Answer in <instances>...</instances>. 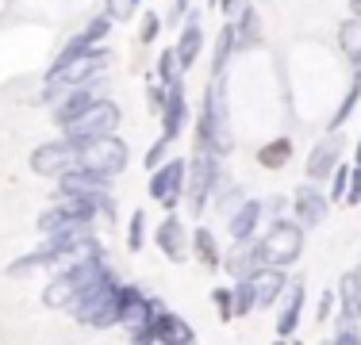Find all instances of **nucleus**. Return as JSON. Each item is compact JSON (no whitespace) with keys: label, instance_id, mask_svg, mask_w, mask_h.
I'll return each instance as SVG.
<instances>
[{"label":"nucleus","instance_id":"nucleus-1","mask_svg":"<svg viewBox=\"0 0 361 345\" xmlns=\"http://www.w3.org/2000/svg\"><path fill=\"white\" fill-rule=\"evenodd\" d=\"M196 146L216 158H227L235 150V138H231V115H227V81L216 77V81L204 89V108L200 119H196Z\"/></svg>","mask_w":361,"mask_h":345},{"label":"nucleus","instance_id":"nucleus-2","mask_svg":"<svg viewBox=\"0 0 361 345\" xmlns=\"http://www.w3.org/2000/svg\"><path fill=\"white\" fill-rule=\"evenodd\" d=\"M116 272L100 276V280L85 284L73 296V303L66 307L81 326H92V330H108V326L119 322V303H116Z\"/></svg>","mask_w":361,"mask_h":345},{"label":"nucleus","instance_id":"nucleus-3","mask_svg":"<svg viewBox=\"0 0 361 345\" xmlns=\"http://www.w3.org/2000/svg\"><path fill=\"white\" fill-rule=\"evenodd\" d=\"M108 65V50L92 46L89 54L81 58H70V62H54L47 69V89H42V100H58L62 92H70L73 84H85Z\"/></svg>","mask_w":361,"mask_h":345},{"label":"nucleus","instance_id":"nucleus-4","mask_svg":"<svg viewBox=\"0 0 361 345\" xmlns=\"http://www.w3.org/2000/svg\"><path fill=\"white\" fill-rule=\"evenodd\" d=\"M257 249H262V265H277V269H288L292 261H300L304 253V227L292 219H273L265 238H257Z\"/></svg>","mask_w":361,"mask_h":345},{"label":"nucleus","instance_id":"nucleus-5","mask_svg":"<svg viewBox=\"0 0 361 345\" xmlns=\"http://www.w3.org/2000/svg\"><path fill=\"white\" fill-rule=\"evenodd\" d=\"M219 184V158L208 150H196V158L188 161V177H185V196H188V211L204 215L208 211V196Z\"/></svg>","mask_w":361,"mask_h":345},{"label":"nucleus","instance_id":"nucleus-6","mask_svg":"<svg viewBox=\"0 0 361 345\" xmlns=\"http://www.w3.org/2000/svg\"><path fill=\"white\" fill-rule=\"evenodd\" d=\"M119 115H123V111H119L111 100H97L81 119H73V123L62 127V131H66V138H70V142H77V146H81V142H97V138H108L111 131H116V127H119Z\"/></svg>","mask_w":361,"mask_h":345},{"label":"nucleus","instance_id":"nucleus-7","mask_svg":"<svg viewBox=\"0 0 361 345\" xmlns=\"http://www.w3.org/2000/svg\"><path fill=\"white\" fill-rule=\"evenodd\" d=\"M77 153H81V165L77 169H97V172H104V177H119V172L127 169V161H131L123 138H111V134L97 138V142H81Z\"/></svg>","mask_w":361,"mask_h":345},{"label":"nucleus","instance_id":"nucleus-8","mask_svg":"<svg viewBox=\"0 0 361 345\" xmlns=\"http://www.w3.org/2000/svg\"><path fill=\"white\" fill-rule=\"evenodd\" d=\"M77 165H81V153H77V142H70V138L47 142V146H39V150L31 153V169H35L39 177H54L58 180Z\"/></svg>","mask_w":361,"mask_h":345},{"label":"nucleus","instance_id":"nucleus-9","mask_svg":"<svg viewBox=\"0 0 361 345\" xmlns=\"http://www.w3.org/2000/svg\"><path fill=\"white\" fill-rule=\"evenodd\" d=\"M188 165L185 161H161L158 169H150V196L158 203H166V211H177L180 192H185Z\"/></svg>","mask_w":361,"mask_h":345},{"label":"nucleus","instance_id":"nucleus-10","mask_svg":"<svg viewBox=\"0 0 361 345\" xmlns=\"http://www.w3.org/2000/svg\"><path fill=\"white\" fill-rule=\"evenodd\" d=\"M92 104H97V77H92V81H85V84H73L70 92H62L50 119H54L58 127H70L73 119H81L85 111L92 108Z\"/></svg>","mask_w":361,"mask_h":345},{"label":"nucleus","instance_id":"nucleus-11","mask_svg":"<svg viewBox=\"0 0 361 345\" xmlns=\"http://www.w3.org/2000/svg\"><path fill=\"white\" fill-rule=\"evenodd\" d=\"M116 303H119V322L123 326H142L150 322L154 315H158V307H154V299H146L135 284H116Z\"/></svg>","mask_w":361,"mask_h":345},{"label":"nucleus","instance_id":"nucleus-12","mask_svg":"<svg viewBox=\"0 0 361 345\" xmlns=\"http://www.w3.org/2000/svg\"><path fill=\"white\" fill-rule=\"evenodd\" d=\"M292 211H296V222L300 227H319L331 211V196H323L315 184H300L296 196H292Z\"/></svg>","mask_w":361,"mask_h":345},{"label":"nucleus","instance_id":"nucleus-13","mask_svg":"<svg viewBox=\"0 0 361 345\" xmlns=\"http://www.w3.org/2000/svg\"><path fill=\"white\" fill-rule=\"evenodd\" d=\"M188 242H192V238H188L185 222H180L173 211H169L166 219L158 222V230H154V246H158V249H161V253H166L173 265H180V261H185V253H188Z\"/></svg>","mask_w":361,"mask_h":345},{"label":"nucleus","instance_id":"nucleus-14","mask_svg":"<svg viewBox=\"0 0 361 345\" xmlns=\"http://www.w3.org/2000/svg\"><path fill=\"white\" fill-rule=\"evenodd\" d=\"M338 161H342V138H338V131H331L323 142H315L312 153H307V177L326 180L334 169H338Z\"/></svg>","mask_w":361,"mask_h":345},{"label":"nucleus","instance_id":"nucleus-15","mask_svg":"<svg viewBox=\"0 0 361 345\" xmlns=\"http://www.w3.org/2000/svg\"><path fill=\"white\" fill-rule=\"evenodd\" d=\"M250 284H254V299L257 307H273L288 288V272L277 269V265H262L257 272H250Z\"/></svg>","mask_w":361,"mask_h":345},{"label":"nucleus","instance_id":"nucleus-16","mask_svg":"<svg viewBox=\"0 0 361 345\" xmlns=\"http://www.w3.org/2000/svg\"><path fill=\"white\" fill-rule=\"evenodd\" d=\"M111 177L97 169H70L66 177H58V192L62 196H92V192H108Z\"/></svg>","mask_w":361,"mask_h":345},{"label":"nucleus","instance_id":"nucleus-17","mask_svg":"<svg viewBox=\"0 0 361 345\" xmlns=\"http://www.w3.org/2000/svg\"><path fill=\"white\" fill-rule=\"evenodd\" d=\"M169 96L161 108V134L166 138H180V131L188 127V104H185V84H166Z\"/></svg>","mask_w":361,"mask_h":345},{"label":"nucleus","instance_id":"nucleus-18","mask_svg":"<svg viewBox=\"0 0 361 345\" xmlns=\"http://www.w3.org/2000/svg\"><path fill=\"white\" fill-rule=\"evenodd\" d=\"M300 315H304V280H292L285 288V307L277 310V334L292 338L300 330Z\"/></svg>","mask_w":361,"mask_h":345},{"label":"nucleus","instance_id":"nucleus-19","mask_svg":"<svg viewBox=\"0 0 361 345\" xmlns=\"http://www.w3.org/2000/svg\"><path fill=\"white\" fill-rule=\"evenodd\" d=\"M223 269H227L231 276H250V272H257L262 269V249H257V242L254 238H246V242H235L231 246V253L223 257Z\"/></svg>","mask_w":361,"mask_h":345},{"label":"nucleus","instance_id":"nucleus-20","mask_svg":"<svg viewBox=\"0 0 361 345\" xmlns=\"http://www.w3.org/2000/svg\"><path fill=\"white\" fill-rule=\"evenodd\" d=\"M173 50H177L180 69H192L196 65V58H200V50H204V27H200V15H196V12H188L185 31H180V39H177Z\"/></svg>","mask_w":361,"mask_h":345},{"label":"nucleus","instance_id":"nucleus-21","mask_svg":"<svg viewBox=\"0 0 361 345\" xmlns=\"http://www.w3.org/2000/svg\"><path fill=\"white\" fill-rule=\"evenodd\" d=\"M154 330H158L161 345H192V326L173 310H158L154 315Z\"/></svg>","mask_w":361,"mask_h":345},{"label":"nucleus","instance_id":"nucleus-22","mask_svg":"<svg viewBox=\"0 0 361 345\" xmlns=\"http://www.w3.org/2000/svg\"><path fill=\"white\" fill-rule=\"evenodd\" d=\"M257 39H262V15L254 4H243L235 12V50L243 54V50L257 46Z\"/></svg>","mask_w":361,"mask_h":345},{"label":"nucleus","instance_id":"nucleus-23","mask_svg":"<svg viewBox=\"0 0 361 345\" xmlns=\"http://www.w3.org/2000/svg\"><path fill=\"white\" fill-rule=\"evenodd\" d=\"M262 211H265V203L246 200V203L238 207L235 215H231V238H235V242L254 238V230H257V219H262Z\"/></svg>","mask_w":361,"mask_h":345},{"label":"nucleus","instance_id":"nucleus-24","mask_svg":"<svg viewBox=\"0 0 361 345\" xmlns=\"http://www.w3.org/2000/svg\"><path fill=\"white\" fill-rule=\"evenodd\" d=\"M192 253H196V261H200L204 269H219V265H223L219 242H216V234H212L208 227H196L192 230Z\"/></svg>","mask_w":361,"mask_h":345},{"label":"nucleus","instance_id":"nucleus-25","mask_svg":"<svg viewBox=\"0 0 361 345\" xmlns=\"http://www.w3.org/2000/svg\"><path fill=\"white\" fill-rule=\"evenodd\" d=\"M338 299H342V310H346V315L361 318V269L342 272V280H338Z\"/></svg>","mask_w":361,"mask_h":345},{"label":"nucleus","instance_id":"nucleus-26","mask_svg":"<svg viewBox=\"0 0 361 345\" xmlns=\"http://www.w3.org/2000/svg\"><path fill=\"white\" fill-rule=\"evenodd\" d=\"M338 46L357 69L361 65V15H350V20L338 27Z\"/></svg>","mask_w":361,"mask_h":345},{"label":"nucleus","instance_id":"nucleus-27","mask_svg":"<svg viewBox=\"0 0 361 345\" xmlns=\"http://www.w3.org/2000/svg\"><path fill=\"white\" fill-rule=\"evenodd\" d=\"M288 158H292V142H288V138H273L269 146L257 150V165H262V169H285Z\"/></svg>","mask_w":361,"mask_h":345},{"label":"nucleus","instance_id":"nucleus-28","mask_svg":"<svg viewBox=\"0 0 361 345\" xmlns=\"http://www.w3.org/2000/svg\"><path fill=\"white\" fill-rule=\"evenodd\" d=\"M231 54H238V50H235V23H223V31L216 39V54H212V73H216V77L227 69Z\"/></svg>","mask_w":361,"mask_h":345},{"label":"nucleus","instance_id":"nucleus-29","mask_svg":"<svg viewBox=\"0 0 361 345\" xmlns=\"http://www.w3.org/2000/svg\"><path fill=\"white\" fill-rule=\"evenodd\" d=\"M357 96H361V65L354 69V81H350V92H346V96H342L338 111H334V115H331V131H338V127H342V123H346V119H350V111L357 108Z\"/></svg>","mask_w":361,"mask_h":345},{"label":"nucleus","instance_id":"nucleus-30","mask_svg":"<svg viewBox=\"0 0 361 345\" xmlns=\"http://www.w3.org/2000/svg\"><path fill=\"white\" fill-rule=\"evenodd\" d=\"M235 318H246L250 310H257V299H254V284H250V276H243V280L235 284Z\"/></svg>","mask_w":361,"mask_h":345},{"label":"nucleus","instance_id":"nucleus-31","mask_svg":"<svg viewBox=\"0 0 361 345\" xmlns=\"http://www.w3.org/2000/svg\"><path fill=\"white\" fill-rule=\"evenodd\" d=\"M180 62H177V50H161V58H158V81L161 84H180Z\"/></svg>","mask_w":361,"mask_h":345},{"label":"nucleus","instance_id":"nucleus-32","mask_svg":"<svg viewBox=\"0 0 361 345\" xmlns=\"http://www.w3.org/2000/svg\"><path fill=\"white\" fill-rule=\"evenodd\" d=\"M142 246H146V211L139 207V211L131 215V227H127V249H131V253H139Z\"/></svg>","mask_w":361,"mask_h":345},{"label":"nucleus","instance_id":"nucleus-33","mask_svg":"<svg viewBox=\"0 0 361 345\" xmlns=\"http://www.w3.org/2000/svg\"><path fill=\"white\" fill-rule=\"evenodd\" d=\"M212 307L219 310L223 322H231V318H235V291L231 288H212Z\"/></svg>","mask_w":361,"mask_h":345},{"label":"nucleus","instance_id":"nucleus-34","mask_svg":"<svg viewBox=\"0 0 361 345\" xmlns=\"http://www.w3.org/2000/svg\"><path fill=\"white\" fill-rule=\"evenodd\" d=\"M350 169H354V165H342V161H338V169L331 172V203H342V200H346V188H350Z\"/></svg>","mask_w":361,"mask_h":345},{"label":"nucleus","instance_id":"nucleus-35","mask_svg":"<svg viewBox=\"0 0 361 345\" xmlns=\"http://www.w3.org/2000/svg\"><path fill=\"white\" fill-rule=\"evenodd\" d=\"M89 50H92V42L85 39V31H81V34H73V39L62 46V54H58V62H70V58H81V54H89Z\"/></svg>","mask_w":361,"mask_h":345},{"label":"nucleus","instance_id":"nucleus-36","mask_svg":"<svg viewBox=\"0 0 361 345\" xmlns=\"http://www.w3.org/2000/svg\"><path fill=\"white\" fill-rule=\"evenodd\" d=\"M111 23H116V20H111L108 12H104V15H97V20H89V27H85V39H89L92 46H97V42H100V39H104V34L111 31Z\"/></svg>","mask_w":361,"mask_h":345},{"label":"nucleus","instance_id":"nucleus-37","mask_svg":"<svg viewBox=\"0 0 361 345\" xmlns=\"http://www.w3.org/2000/svg\"><path fill=\"white\" fill-rule=\"evenodd\" d=\"M169 142H173V138H166V134H161L158 142H154L150 150H146V169H158L161 161H166V153H169Z\"/></svg>","mask_w":361,"mask_h":345},{"label":"nucleus","instance_id":"nucleus-38","mask_svg":"<svg viewBox=\"0 0 361 345\" xmlns=\"http://www.w3.org/2000/svg\"><path fill=\"white\" fill-rule=\"evenodd\" d=\"M104 12L111 15V20H131V12H135V0H104Z\"/></svg>","mask_w":361,"mask_h":345},{"label":"nucleus","instance_id":"nucleus-39","mask_svg":"<svg viewBox=\"0 0 361 345\" xmlns=\"http://www.w3.org/2000/svg\"><path fill=\"white\" fill-rule=\"evenodd\" d=\"M131 345H158V330H154V318L131 330Z\"/></svg>","mask_w":361,"mask_h":345},{"label":"nucleus","instance_id":"nucleus-40","mask_svg":"<svg viewBox=\"0 0 361 345\" xmlns=\"http://www.w3.org/2000/svg\"><path fill=\"white\" fill-rule=\"evenodd\" d=\"M166 96H169V89H166V84H161V81H150V84H146V100H150L154 104V108H166Z\"/></svg>","mask_w":361,"mask_h":345},{"label":"nucleus","instance_id":"nucleus-41","mask_svg":"<svg viewBox=\"0 0 361 345\" xmlns=\"http://www.w3.org/2000/svg\"><path fill=\"white\" fill-rule=\"evenodd\" d=\"M158 34H161V20H158V15H146V20H142V31H139V39L142 42H154V39H158Z\"/></svg>","mask_w":361,"mask_h":345},{"label":"nucleus","instance_id":"nucleus-42","mask_svg":"<svg viewBox=\"0 0 361 345\" xmlns=\"http://www.w3.org/2000/svg\"><path fill=\"white\" fill-rule=\"evenodd\" d=\"M346 203H361V165L350 169V188H346Z\"/></svg>","mask_w":361,"mask_h":345},{"label":"nucleus","instance_id":"nucleus-43","mask_svg":"<svg viewBox=\"0 0 361 345\" xmlns=\"http://www.w3.org/2000/svg\"><path fill=\"white\" fill-rule=\"evenodd\" d=\"M331 310H334V291L326 288L323 296H319V307H315V318H319V322H326V318H331Z\"/></svg>","mask_w":361,"mask_h":345},{"label":"nucleus","instance_id":"nucleus-44","mask_svg":"<svg viewBox=\"0 0 361 345\" xmlns=\"http://www.w3.org/2000/svg\"><path fill=\"white\" fill-rule=\"evenodd\" d=\"M331 345H361V334L354 330V326H342L338 334H334V341Z\"/></svg>","mask_w":361,"mask_h":345},{"label":"nucleus","instance_id":"nucleus-45","mask_svg":"<svg viewBox=\"0 0 361 345\" xmlns=\"http://www.w3.org/2000/svg\"><path fill=\"white\" fill-rule=\"evenodd\" d=\"M243 4H246V0H219V4H216V8H219V12H223V15H235V12H238V8H243Z\"/></svg>","mask_w":361,"mask_h":345},{"label":"nucleus","instance_id":"nucleus-46","mask_svg":"<svg viewBox=\"0 0 361 345\" xmlns=\"http://www.w3.org/2000/svg\"><path fill=\"white\" fill-rule=\"evenodd\" d=\"M265 207H269V211H273V219H277V215H281V207H285V196H273V200L265 203Z\"/></svg>","mask_w":361,"mask_h":345},{"label":"nucleus","instance_id":"nucleus-47","mask_svg":"<svg viewBox=\"0 0 361 345\" xmlns=\"http://www.w3.org/2000/svg\"><path fill=\"white\" fill-rule=\"evenodd\" d=\"M180 15H188V0H173V20H180Z\"/></svg>","mask_w":361,"mask_h":345},{"label":"nucleus","instance_id":"nucleus-48","mask_svg":"<svg viewBox=\"0 0 361 345\" xmlns=\"http://www.w3.org/2000/svg\"><path fill=\"white\" fill-rule=\"evenodd\" d=\"M350 12H354V15H361V0H350Z\"/></svg>","mask_w":361,"mask_h":345},{"label":"nucleus","instance_id":"nucleus-49","mask_svg":"<svg viewBox=\"0 0 361 345\" xmlns=\"http://www.w3.org/2000/svg\"><path fill=\"white\" fill-rule=\"evenodd\" d=\"M354 165H361V138H357V158H354Z\"/></svg>","mask_w":361,"mask_h":345},{"label":"nucleus","instance_id":"nucleus-50","mask_svg":"<svg viewBox=\"0 0 361 345\" xmlns=\"http://www.w3.org/2000/svg\"><path fill=\"white\" fill-rule=\"evenodd\" d=\"M208 4H212V8H216V4H219V0H208Z\"/></svg>","mask_w":361,"mask_h":345},{"label":"nucleus","instance_id":"nucleus-51","mask_svg":"<svg viewBox=\"0 0 361 345\" xmlns=\"http://www.w3.org/2000/svg\"><path fill=\"white\" fill-rule=\"evenodd\" d=\"M273 345H288V341H273Z\"/></svg>","mask_w":361,"mask_h":345},{"label":"nucleus","instance_id":"nucleus-52","mask_svg":"<svg viewBox=\"0 0 361 345\" xmlns=\"http://www.w3.org/2000/svg\"><path fill=\"white\" fill-rule=\"evenodd\" d=\"M323 345H331V341H323Z\"/></svg>","mask_w":361,"mask_h":345},{"label":"nucleus","instance_id":"nucleus-53","mask_svg":"<svg viewBox=\"0 0 361 345\" xmlns=\"http://www.w3.org/2000/svg\"><path fill=\"white\" fill-rule=\"evenodd\" d=\"M292 345H300V341H292Z\"/></svg>","mask_w":361,"mask_h":345},{"label":"nucleus","instance_id":"nucleus-54","mask_svg":"<svg viewBox=\"0 0 361 345\" xmlns=\"http://www.w3.org/2000/svg\"><path fill=\"white\" fill-rule=\"evenodd\" d=\"M135 4H139V0H135Z\"/></svg>","mask_w":361,"mask_h":345}]
</instances>
